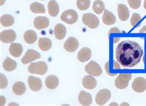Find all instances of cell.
<instances>
[{"label": "cell", "instance_id": "obj_1", "mask_svg": "<svg viewBox=\"0 0 146 106\" xmlns=\"http://www.w3.org/2000/svg\"><path fill=\"white\" fill-rule=\"evenodd\" d=\"M144 54L143 49L135 41L125 40L118 44L115 58L121 66L131 68L139 64Z\"/></svg>", "mask_w": 146, "mask_h": 106}, {"label": "cell", "instance_id": "obj_2", "mask_svg": "<svg viewBox=\"0 0 146 106\" xmlns=\"http://www.w3.org/2000/svg\"><path fill=\"white\" fill-rule=\"evenodd\" d=\"M48 69V65L43 61L32 63L28 67V71L30 74L40 75H43L46 74Z\"/></svg>", "mask_w": 146, "mask_h": 106}, {"label": "cell", "instance_id": "obj_3", "mask_svg": "<svg viewBox=\"0 0 146 106\" xmlns=\"http://www.w3.org/2000/svg\"><path fill=\"white\" fill-rule=\"evenodd\" d=\"M83 23L90 28H96L99 25L98 17L96 15L91 13H85L82 17Z\"/></svg>", "mask_w": 146, "mask_h": 106}, {"label": "cell", "instance_id": "obj_4", "mask_svg": "<svg viewBox=\"0 0 146 106\" xmlns=\"http://www.w3.org/2000/svg\"><path fill=\"white\" fill-rule=\"evenodd\" d=\"M132 74H120L117 78L115 80V86L117 88L124 89L128 86L129 81L131 79Z\"/></svg>", "mask_w": 146, "mask_h": 106}, {"label": "cell", "instance_id": "obj_5", "mask_svg": "<svg viewBox=\"0 0 146 106\" xmlns=\"http://www.w3.org/2000/svg\"><path fill=\"white\" fill-rule=\"evenodd\" d=\"M78 15L74 9H67L61 14L60 19L67 24H74L78 21Z\"/></svg>", "mask_w": 146, "mask_h": 106}, {"label": "cell", "instance_id": "obj_6", "mask_svg": "<svg viewBox=\"0 0 146 106\" xmlns=\"http://www.w3.org/2000/svg\"><path fill=\"white\" fill-rule=\"evenodd\" d=\"M86 72L94 77H99L102 74L101 66L96 62L91 60L84 67Z\"/></svg>", "mask_w": 146, "mask_h": 106}, {"label": "cell", "instance_id": "obj_7", "mask_svg": "<svg viewBox=\"0 0 146 106\" xmlns=\"http://www.w3.org/2000/svg\"><path fill=\"white\" fill-rule=\"evenodd\" d=\"M111 97L110 91L107 89L100 90L96 96V103L99 105H104Z\"/></svg>", "mask_w": 146, "mask_h": 106}, {"label": "cell", "instance_id": "obj_8", "mask_svg": "<svg viewBox=\"0 0 146 106\" xmlns=\"http://www.w3.org/2000/svg\"><path fill=\"white\" fill-rule=\"evenodd\" d=\"M41 57L40 54L36 51L30 49L27 51L25 54L21 59V62L23 64H27L32 62L34 60L40 59Z\"/></svg>", "mask_w": 146, "mask_h": 106}, {"label": "cell", "instance_id": "obj_9", "mask_svg": "<svg viewBox=\"0 0 146 106\" xmlns=\"http://www.w3.org/2000/svg\"><path fill=\"white\" fill-rule=\"evenodd\" d=\"M16 39V34L13 30H6L0 34V40L4 43H13Z\"/></svg>", "mask_w": 146, "mask_h": 106}, {"label": "cell", "instance_id": "obj_10", "mask_svg": "<svg viewBox=\"0 0 146 106\" xmlns=\"http://www.w3.org/2000/svg\"><path fill=\"white\" fill-rule=\"evenodd\" d=\"M132 88L135 92L143 93L146 90V79L143 77H137L134 80Z\"/></svg>", "mask_w": 146, "mask_h": 106}, {"label": "cell", "instance_id": "obj_11", "mask_svg": "<svg viewBox=\"0 0 146 106\" xmlns=\"http://www.w3.org/2000/svg\"><path fill=\"white\" fill-rule=\"evenodd\" d=\"M64 47L65 50L68 52H75L79 47V42L75 38L70 36L65 41L64 44Z\"/></svg>", "mask_w": 146, "mask_h": 106}, {"label": "cell", "instance_id": "obj_12", "mask_svg": "<svg viewBox=\"0 0 146 106\" xmlns=\"http://www.w3.org/2000/svg\"><path fill=\"white\" fill-rule=\"evenodd\" d=\"M28 85L30 89L33 91H39L42 88V81L40 78L29 76L28 78Z\"/></svg>", "mask_w": 146, "mask_h": 106}, {"label": "cell", "instance_id": "obj_13", "mask_svg": "<svg viewBox=\"0 0 146 106\" xmlns=\"http://www.w3.org/2000/svg\"><path fill=\"white\" fill-rule=\"evenodd\" d=\"M34 27L38 30H42L47 28L49 25V20L46 17L38 16L35 19L33 22Z\"/></svg>", "mask_w": 146, "mask_h": 106}, {"label": "cell", "instance_id": "obj_14", "mask_svg": "<svg viewBox=\"0 0 146 106\" xmlns=\"http://www.w3.org/2000/svg\"><path fill=\"white\" fill-rule=\"evenodd\" d=\"M82 85L86 89L89 90L93 89L97 86V80L93 75H86L83 79Z\"/></svg>", "mask_w": 146, "mask_h": 106}, {"label": "cell", "instance_id": "obj_15", "mask_svg": "<svg viewBox=\"0 0 146 106\" xmlns=\"http://www.w3.org/2000/svg\"><path fill=\"white\" fill-rule=\"evenodd\" d=\"M78 101L82 105H90L93 102V99L91 94L87 93L84 91H80L78 95Z\"/></svg>", "mask_w": 146, "mask_h": 106}, {"label": "cell", "instance_id": "obj_16", "mask_svg": "<svg viewBox=\"0 0 146 106\" xmlns=\"http://www.w3.org/2000/svg\"><path fill=\"white\" fill-rule=\"evenodd\" d=\"M54 33L56 38L61 40L64 39L67 33V29L62 24H57L54 27Z\"/></svg>", "mask_w": 146, "mask_h": 106}, {"label": "cell", "instance_id": "obj_17", "mask_svg": "<svg viewBox=\"0 0 146 106\" xmlns=\"http://www.w3.org/2000/svg\"><path fill=\"white\" fill-rule=\"evenodd\" d=\"M118 15L121 21H127L129 17V11L127 6L123 4H119L118 5Z\"/></svg>", "mask_w": 146, "mask_h": 106}, {"label": "cell", "instance_id": "obj_18", "mask_svg": "<svg viewBox=\"0 0 146 106\" xmlns=\"http://www.w3.org/2000/svg\"><path fill=\"white\" fill-rule=\"evenodd\" d=\"M92 55V52L90 48L84 47L80 50L78 53V59L80 62H85L90 60Z\"/></svg>", "mask_w": 146, "mask_h": 106}, {"label": "cell", "instance_id": "obj_19", "mask_svg": "<svg viewBox=\"0 0 146 106\" xmlns=\"http://www.w3.org/2000/svg\"><path fill=\"white\" fill-rule=\"evenodd\" d=\"M59 78L56 75H49L45 80V85L49 89H54L59 85Z\"/></svg>", "mask_w": 146, "mask_h": 106}, {"label": "cell", "instance_id": "obj_20", "mask_svg": "<svg viewBox=\"0 0 146 106\" xmlns=\"http://www.w3.org/2000/svg\"><path fill=\"white\" fill-rule=\"evenodd\" d=\"M23 52V47L20 43H13L9 47V53L11 56L14 58H19L22 54Z\"/></svg>", "mask_w": 146, "mask_h": 106}, {"label": "cell", "instance_id": "obj_21", "mask_svg": "<svg viewBox=\"0 0 146 106\" xmlns=\"http://www.w3.org/2000/svg\"><path fill=\"white\" fill-rule=\"evenodd\" d=\"M102 22L103 23L107 25H111L115 24L116 22V18L114 14L111 13L109 10H104V13L102 16Z\"/></svg>", "mask_w": 146, "mask_h": 106}, {"label": "cell", "instance_id": "obj_22", "mask_svg": "<svg viewBox=\"0 0 146 106\" xmlns=\"http://www.w3.org/2000/svg\"><path fill=\"white\" fill-rule=\"evenodd\" d=\"M48 13L52 17H56L59 13V7L55 0H51L48 4Z\"/></svg>", "mask_w": 146, "mask_h": 106}, {"label": "cell", "instance_id": "obj_23", "mask_svg": "<svg viewBox=\"0 0 146 106\" xmlns=\"http://www.w3.org/2000/svg\"><path fill=\"white\" fill-rule=\"evenodd\" d=\"M52 46L51 40L48 38H40L38 41V46L41 51H47L51 48Z\"/></svg>", "mask_w": 146, "mask_h": 106}, {"label": "cell", "instance_id": "obj_24", "mask_svg": "<svg viewBox=\"0 0 146 106\" xmlns=\"http://www.w3.org/2000/svg\"><path fill=\"white\" fill-rule=\"evenodd\" d=\"M26 86L24 83L17 81L13 86V91L17 96H21L25 93Z\"/></svg>", "mask_w": 146, "mask_h": 106}, {"label": "cell", "instance_id": "obj_25", "mask_svg": "<svg viewBox=\"0 0 146 106\" xmlns=\"http://www.w3.org/2000/svg\"><path fill=\"white\" fill-rule=\"evenodd\" d=\"M24 39L25 42L28 44H33L37 40V35L33 30H29L24 34Z\"/></svg>", "mask_w": 146, "mask_h": 106}, {"label": "cell", "instance_id": "obj_26", "mask_svg": "<svg viewBox=\"0 0 146 106\" xmlns=\"http://www.w3.org/2000/svg\"><path fill=\"white\" fill-rule=\"evenodd\" d=\"M3 69L7 72L13 71L16 69L17 62L9 58H7L3 64Z\"/></svg>", "mask_w": 146, "mask_h": 106}, {"label": "cell", "instance_id": "obj_27", "mask_svg": "<svg viewBox=\"0 0 146 106\" xmlns=\"http://www.w3.org/2000/svg\"><path fill=\"white\" fill-rule=\"evenodd\" d=\"M1 24L3 27H10L12 26L14 23V18L10 14H5L1 17L0 19Z\"/></svg>", "mask_w": 146, "mask_h": 106}, {"label": "cell", "instance_id": "obj_28", "mask_svg": "<svg viewBox=\"0 0 146 106\" xmlns=\"http://www.w3.org/2000/svg\"><path fill=\"white\" fill-rule=\"evenodd\" d=\"M30 9L32 13L36 14H43L46 11L44 5L38 2L32 3L30 6Z\"/></svg>", "mask_w": 146, "mask_h": 106}, {"label": "cell", "instance_id": "obj_29", "mask_svg": "<svg viewBox=\"0 0 146 106\" xmlns=\"http://www.w3.org/2000/svg\"><path fill=\"white\" fill-rule=\"evenodd\" d=\"M93 9L97 14H101L105 10V5L101 0H96L93 3Z\"/></svg>", "mask_w": 146, "mask_h": 106}, {"label": "cell", "instance_id": "obj_30", "mask_svg": "<svg viewBox=\"0 0 146 106\" xmlns=\"http://www.w3.org/2000/svg\"><path fill=\"white\" fill-rule=\"evenodd\" d=\"M90 0H77L76 1V6L81 11H86L90 6Z\"/></svg>", "mask_w": 146, "mask_h": 106}, {"label": "cell", "instance_id": "obj_31", "mask_svg": "<svg viewBox=\"0 0 146 106\" xmlns=\"http://www.w3.org/2000/svg\"><path fill=\"white\" fill-rule=\"evenodd\" d=\"M8 85V81L5 75L0 74V88L1 89H5Z\"/></svg>", "mask_w": 146, "mask_h": 106}, {"label": "cell", "instance_id": "obj_32", "mask_svg": "<svg viewBox=\"0 0 146 106\" xmlns=\"http://www.w3.org/2000/svg\"><path fill=\"white\" fill-rule=\"evenodd\" d=\"M128 3L132 9H136L140 7L141 5V0H128Z\"/></svg>", "mask_w": 146, "mask_h": 106}, {"label": "cell", "instance_id": "obj_33", "mask_svg": "<svg viewBox=\"0 0 146 106\" xmlns=\"http://www.w3.org/2000/svg\"><path fill=\"white\" fill-rule=\"evenodd\" d=\"M141 20V17L139 14L137 13H134L131 19V25L132 26H135L138 22Z\"/></svg>", "mask_w": 146, "mask_h": 106}, {"label": "cell", "instance_id": "obj_34", "mask_svg": "<svg viewBox=\"0 0 146 106\" xmlns=\"http://www.w3.org/2000/svg\"><path fill=\"white\" fill-rule=\"evenodd\" d=\"M109 62H106V64L105 67H106V72H107V73L109 75H110V76H115V75H117L116 74H110V73L109 72Z\"/></svg>", "mask_w": 146, "mask_h": 106}, {"label": "cell", "instance_id": "obj_35", "mask_svg": "<svg viewBox=\"0 0 146 106\" xmlns=\"http://www.w3.org/2000/svg\"><path fill=\"white\" fill-rule=\"evenodd\" d=\"M113 32H114V33H120V30L117 27H113V28H111L110 30V31L109 32V35H110V34L111 33H113Z\"/></svg>", "mask_w": 146, "mask_h": 106}, {"label": "cell", "instance_id": "obj_36", "mask_svg": "<svg viewBox=\"0 0 146 106\" xmlns=\"http://www.w3.org/2000/svg\"><path fill=\"white\" fill-rule=\"evenodd\" d=\"M0 98H1V99H1V103H1V104H0V105H4L5 104V103H6L5 97H4V96H1V97H0Z\"/></svg>", "mask_w": 146, "mask_h": 106}, {"label": "cell", "instance_id": "obj_37", "mask_svg": "<svg viewBox=\"0 0 146 106\" xmlns=\"http://www.w3.org/2000/svg\"><path fill=\"white\" fill-rule=\"evenodd\" d=\"M113 66H114L115 69H120V66H119L118 64L115 61H113Z\"/></svg>", "mask_w": 146, "mask_h": 106}, {"label": "cell", "instance_id": "obj_38", "mask_svg": "<svg viewBox=\"0 0 146 106\" xmlns=\"http://www.w3.org/2000/svg\"><path fill=\"white\" fill-rule=\"evenodd\" d=\"M144 32H146V25L144 26L143 27L139 30V33H144Z\"/></svg>", "mask_w": 146, "mask_h": 106}, {"label": "cell", "instance_id": "obj_39", "mask_svg": "<svg viewBox=\"0 0 146 106\" xmlns=\"http://www.w3.org/2000/svg\"><path fill=\"white\" fill-rule=\"evenodd\" d=\"M119 39H120V38H114V40H113L114 43H115L116 42H117V41H118Z\"/></svg>", "mask_w": 146, "mask_h": 106}, {"label": "cell", "instance_id": "obj_40", "mask_svg": "<svg viewBox=\"0 0 146 106\" xmlns=\"http://www.w3.org/2000/svg\"><path fill=\"white\" fill-rule=\"evenodd\" d=\"M5 2H6V0H1V3H0V5L3 6L4 4H5Z\"/></svg>", "mask_w": 146, "mask_h": 106}, {"label": "cell", "instance_id": "obj_41", "mask_svg": "<svg viewBox=\"0 0 146 106\" xmlns=\"http://www.w3.org/2000/svg\"><path fill=\"white\" fill-rule=\"evenodd\" d=\"M144 9H146V0H144Z\"/></svg>", "mask_w": 146, "mask_h": 106}, {"label": "cell", "instance_id": "obj_42", "mask_svg": "<svg viewBox=\"0 0 146 106\" xmlns=\"http://www.w3.org/2000/svg\"><path fill=\"white\" fill-rule=\"evenodd\" d=\"M118 105V104L117 103H111L110 104V105Z\"/></svg>", "mask_w": 146, "mask_h": 106}, {"label": "cell", "instance_id": "obj_43", "mask_svg": "<svg viewBox=\"0 0 146 106\" xmlns=\"http://www.w3.org/2000/svg\"><path fill=\"white\" fill-rule=\"evenodd\" d=\"M129 105L128 104V103H123V104H121V105Z\"/></svg>", "mask_w": 146, "mask_h": 106}, {"label": "cell", "instance_id": "obj_44", "mask_svg": "<svg viewBox=\"0 0 146 106\" xmlns=\"http://www.w3.org/2000/svg\"><path fill=\"white\" fill-rule=\"evenodd\" d=\"M41 1H44V0H41Z\"/></svg>", "mask_w": 146, "mask_h": 106}]
</instances>
